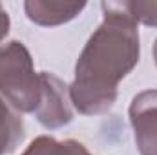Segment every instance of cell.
I'll return each mask as SVG.
<instances>
[{"mask_svg": "<svg viewBox=\"0 0 157 155\" xmlns=\"http://www.w3.org/2000/svg\"><path fill=\"white\" fill-rule=\"evenodd\" d=\"M104 20L75 64L70 100L82 115H101L117 100L119 82L139 62L141 42L128 2H102Z\"/></svg>", "mask_w": 157, "mask_h": 155, "instance_id": "1", "label": "cell"}, {"mask_svg": "<svg viewBox=\"0 0 157 155\" xmlns=\"http://www.w3.org/2000/svg\"><path fill=\"white\" fill-rule=\"evenodd\" d=\"M0 95L18 113H35L42 100L40 73L28 47L11 40L0 44Z\"/></svg>", "mask_w": 157, "mask_h": 155, "instance_id": "2", "label": "cell"}, {"mask_svg": "<svg viewBox=\"0 0 157 155\" xmlns=\"http://www.w3.org/2000/svg\"><path fill=\"white\" fill-rule=\"evenodd\" d=\"M40 84H42V100L35 112V117L40 124L48 130H57L71 122L73 110L70 100L68 86L55 77L53 73L40 71Z\"/></svg>", "mask_w": 157, "mask_h": 155, "instance_id": "3", "label": "cell"}, {"mask_svg": "<svg viewBox=\"0 0 157 155\" xmlns=\"http://www.w3.org/2000/svg\"><path fill=\"white\" fill-rule=\"evenodd\" d=\"M130 122L141 155H157V89H144L132 99Z\"/></svg>", "mask_w": 157, "mask_h": 155, "instance_id": "4", "label": "cell"}, {"mask_svg": "<svg viewBox=\"0 0 157 155\" xmlns=\"http://www.w3.org/2000/svg\"><path fill=\"white\" fill-rule=\"evenodd\" d=\"M86 7V2H59V0H26L24 11L28 18L39 26H60L73 20Z\"/></svg>", "mask_w": 157, "mask_h": 155, "instance_id": "5", "label": "cell"}, {"mask_svg": "<svg viewBox=\"0 0 157 155\" xmlns=\"http://www.w3.org/2000/svg\"><path fill=\"white\" fill-rule=\"evenodd\" d=\"M24 120L20 113L0 95V155L13 153L24 141Z\"/></svg>", "mask_w": 157, "mask_h": 155, "instance_id": "6", "label": "cell"}, {"mask_svg": "<svg viewBox=\"0 0 157 155\" xmlns=\"http://www.w3.org/2000/svg\"><path fill=\"white\" fill-rule=\"evenodd\" d=\"M22 155H91L84 144H80L73 139L68 141H57L49 135L37 137Z\"/></svg>", "mask_w": 157, "mask_h": 155, "instance_id": "7", "label": "cell"}, {"mask_svg": "<svg viewBox=\"0 0 157 155\" xmlns=\"http://www.w3.org/2000/svg\"><path fill=\"white\" fill-rule=\"evenodd\" d=\"M128 9L137 24L141 22L148 28H157V0H133L128 2Z\"/></svg>", "mask_w": 157, "mask_h": 155, "instance_id": "8", "label": "cell"}, {"mask_svg": "<svg viewBox=\"0 0 157 155\" xmlns=\"http://www.w3.org/2000/svg\"><path fill=\"white\" fill-rule=\"evenodd\" d=\"M9 26H11L9 15H7V11L4 9V6L0 4V42L6 39V35L9 33Z\"/></svg>", "mask_w": 157, "mask_h": 155, "instance_id": "9", "label": "cell"}, {"mask_svg": "<svg viewBox=\"0 0 157 155\" xmlns=\"http://www.w3.org/2000/svg\"><path fill=\"white\" fill-rule=\"evenodd\" d=\"M154 60H155V66H157V39H155V44H154Z\"/></svg>", "mask_w": 157, "mask_h": 155, "instance_id": "10", "label": "cell"}]
</instances>
